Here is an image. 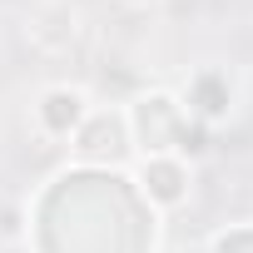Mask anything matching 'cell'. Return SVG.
I'll return each mask as SVG.
<instances>
[{"label": "cell", "mask_w": 253, "mask_h": 253, "mask_svg": "<svg viewBox=\"0 0 253 253\" xmlns=\"http://www.w3.org/2000/svg\"><path fill=\"white\" fill-rule=\"evenodd\" d=\"M124 5H154V0H124Z\"/></svg>", "instance_id": "cell-1"}]
</instances>
